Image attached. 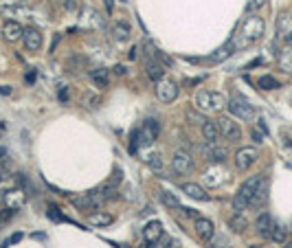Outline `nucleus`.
Listing matches in <instances>:
<instances>
[{"mask_svg":"<svg viewBox=\"0 0 292 248\" xmlns=\"http://www.w3.org/2000/svg\"><path fill=\"white\" fill-rule=\"evenodd\" d=\"M277 66L279 71H283L286 75H292V44L286 42L281 46V51L277 53Z\"/></svg>","mask_w":292,"mask_h":248,"instance_id":"nucleus-17","label":"nucleus"},{"mask_svg":"<svg viewBox=\"0 0 292 248\" xmlns=\"http://www.w3.org/2000/svg\"><path fill=\"white\" fill-rule=\"evenodd\" d=\"M229 229L233 230V233H244V230L248 229V220L244 213H233V215L229 217Z\"/></svg>","mask_w":292,"mask_h":248,"instance_id":"nucleus-28","label":"nucleus"},{"mask_svg":"<svg viewBox=\"0 0 292 248\" xmlns=\"http://www.w3.org/2000/svg\"><path fill=\"white\" fill-rule=\"evenodd\" d=\"M226 97L222 93H215V90H200L198 95H195V108H198L200 112H220L222 108L226 106Z\"/></svg>","mask_w":292,"mask_h":248,"instance_id":"nucleus-2","label":"nucleus"},{"mask_svg":"<svg viewBox=\"0 0 292 248\" xmlns=\"http://www.w3.org/2000/svg\"><path fill=\"white\" fill-rule=\"evenodd\" d=\"M16 180H18L20 189H22L27 195H33V193H36V189L31 187V180H29V178L24 176V173H18V176H16Z\"/></svg>","mask_w":292,"mask_h":248,"instance_id":"nucleus-37","label":"nucleus"},{"mask_svg":"<svg viewBox=\"0 0 292 248\" xmlns=\"http://www.w3.org/2000/svg\"><path fill=\"white\" fill-rule=\"evenodd\" d=\"M0 158H5V147H0Z\"/></svg>","mask_w":292,"mask_h":248,"instance_id":"nucleus-51","label":"nucleus"},{"mask_svg":"<svg viewBox=\"0 0 292 248\" xmlns=\"http://www.w3.org/2000/svg\"><path fill=\"white\" fill-rule=\"evenodd\" d=\"M200 132H202V138L204 143H209V145H213V143L220 141L222 132H220V125H217V121H204L202 125H200Z\"/></svg>","mask_w":292,"mask_h":248,"instance_id":"nucleus-18","label":"nucleus"},{"mask_svg":"<svg viewBox=\"0 0 292 248\" xmlns=\"http://www.w3.org/2000/svg\"><path fill=\"white\" fill-rule=\"evenodd\" d=\"M257 130H261L264 134H268V128H266V121H264V119L257 121Z\"/></svg>","mask_w":292,"mask_h":248,"instance_id":"nucleus-47","label":"nucleus"},{"mask_svg":"<svg viewBox=\"0 0 292 248\" xmlns=\"http://www.w3.org/2000/svg\"><path fill=\"white\" fill-rule=\"evenodd\" d=\"M231 204H233V211H235V213H244L248 207H251V200L244 198L242 193H235L233 200H231Z\"/></svg>","mask_w":292,"mask_h":248,"instance_id":"nucleus-31","label":"nucleus"},{"mask_svg":"<svg viewBox=\"0 0 292 248\" xmlns=\"http://www.w3.org/2000/svg\"><path fill=\"white\" fill-rule=\"evenodd\" d=\"M2 180H5V176H2V172H0V185H2Z\"/></svg>","mask_w":292,"mask_h":248,"instance_id":"nucleus-53","label":"nucleus"},{"mask_svg":"<svg viewBox=\"0 0 292 248\" xmlns=\"http://www.w3.org/2000/svg\"><path fill=\"white\" fill-rule=\"evenodd\" d=\"M154 57H156V59H158V62H160V64H163V66H165V68H167V66H169V64H172V59H169V57H167V55H165V53H163V51H160V49H156V51H154Z\"/></svg>","mask_w":292,"mask_h":248,"instance_id":"nucleus-40","label":"nucleus"},{"mask_svg":"<svg viewBox=\"0 0 292 248\" xmlns=\"http://www.w3.org/2000/svg\"><path fill=\"white\" fill-rule=\"evenodd\" d=\"M145 73H147V77H150L152 81L165 79V66H163V64H160L156 57L145 59Z\"/></svg>","mask_w":292,"mask_h":248,"instance_id":"nucleus-22","label":"nucleus"},{"mask_svg":"<svg viewBox=\"0 0 292 248\" xmlns=\"http://www.w3.org/2000/svg\"><path fill=\"white\" fill-rule=\"evenodd\" d=\"M277 38L292 44V14L288 11H281L277 18Z\"/></svg>","mask_w":292,"mask_h":248,"instance_id":"nucleus-13","label":"nucleus"},{"mask_svg":"<svg viewBox=\"0 0 292 248\" xmlns=\"http://www.w3.org/2000/svg\"><path fill=\"white\" fill-rule=\"evenodd\" d=\"M81 24H84L86 29L99 31V29H106V18H103L97 9H93V7H84V9H81Z\"/></svg>","mask_w":292,"mask_h":248,"instance_id":"nucleus-11","label":"nucleus"},{"mask_svg":"<svg viewBox=\"0 0 292 248\" xmlns=\"http://www.w3.org/2000/svg\"><path fill=\"white\" fill-rule=\"evenodd\" d=\"M226 106H229L231 114L237 116V119H242V121H251L253 116H255V108H253L244 97H239V95H233Z\"/></svg>","mask_w":292,"mask_h":248,"instance_id":"nucleus-5","label":"nucleus"},{"mask_svg":"<svg viewBox=\"0 0 292 248\" xmlns=\"http://www.w3.org/2000/svg\"><path fill=\"white\" fill-rule=\"evenodd\" d=\"M158 195H160V200H163L165 207H169V209H178V207H180L178 198L174 193H169V191H158Z\"/></svg>","mask_w":292,"mask_h":248,"instance_id":"nucleus-35","label":"nucleus"},{"mask_svg":"<svg viewBox=\"0 0 292 248\" xmlns=\"http://www.w3.org/2000/svg\"><path fill=\"white\" fill-rule=\"evenodd\" d=\"M163 224L158 220H152L143 226V242H145V248H156V244L163 239Z\"/></svg>","mask_w":292,"mask_h":248,"instance_id":"nucleus-8","label":"nucleus"},{"mask_svg":"<svg viewBox=\"0 0 292 248\" xmlns=\"http://www.w3.org/2000/svg\"><path fill=\"white\" fill-rule=\"evenodd\" d=\"M283 248H292V242H286V246H283Z\"/></svg>","mask_w":292,"mask_h":248,"instance_id":"nucleus-52","label":"nucleus"},{"mask_svg":"<svg viewBox=\"0 0 292 248\" xmlns=\"http://www.w3.org/2000/svg\"><path fill=\"white\" fill-rule=\"evenodd\" d=\"M257 158H259V150H257V147H251V145L239 147L233 158L235 169H237V172H246V169H251L253 165L257 163Z\"/></svg>","mask_w":292,"mask_h":248,"instance_id":"nucleus-4","label":"nucleus"},{"mask_svg":"<svg viewBox=\"0 0 292 248\" xmlns=\"http://www.w3.org/2000/svg\"><path fill=\"white\" fill-rule=\"evenodd\" d=\"M251 136H253V141H255V143H261V141H264V136H266V134L261 132V130H253V132H251Z\"/></svg>","mask_w":292,"mask_h":248,"instance_id":"nucleus-42","label":"nucleus"},{"mask_svg":"<svg viewBox=\"0 0 292 248\" xmlns=\"http://www.w3.org/2000/svg\"><path fill=\"white\" fill-rule=\"evenodd\" d=\"M46 215H49V220H53V222H71L66 215H64L62 211H59L58 207H55V204H51V207H49V211H46Z\"/></svg>","mask_w":292,"mask_h":248,"instance_id":"nucleus-38","label":"nucleus"},{"mask_svg":"<svg viewBox=\"0 0 292 248\" xmlns=\"http://www.w3.org/2000/svg\"><path fill=\"white\" fill-rule=\"evenodd\" d=\"M207 244H209V248H226L229 246V237L222 235V233H215Z\"/></svg>","mask_w":292,"mask_h":248,"instance_id":"nucleus-36","label":"nucleus"},{"mask_svg":"<svg viewBox=\"0 0 292 248\" xmlns=\"http://www.w3.org/2000/svg\"><path fill=\"white\" fill-rule=\"evenodd\" d=\"M182 193L189 195L191 200H198V202H207L209 200V193L207 189H204L202 185H198V182H182Z\"/></svg>","mask_w":292,"mask_h":248,"instance_id":"nucleus-19","label":"nucleus"},{"mask_svg":"<svg viewBox=\"0 0 292 248\" xmlns=\"http://www.w3.org/2000/svg\"><path fill=\"white\" fill-rule=\"evenodd\" d=\"M257 86H259L261 90H277L279 88V81L274 79L273 75H261L259 81H257Z\"/></svg>","mask_w":292,"mask_h":248,"instance_id":"nucleus-33","label":"nucleus"},{"mask_svg":"<svg viewBox=\"0 0 292 248\" xmlns=\"http://www.w3.org/2000/svg\"><path fill=\"white\" fill-rule=\"evenodd\" d=\"M0 202H2V193H0Z\"/></svg>","mask_w":292,"mask_h":248,"instance_id":"nucleus-55","label":"nucleus"},{"mask_svg":"<svg viewBox=\"0 0 292 248\" xmlns=\"http://www.w3.org/2000/svg\"><path fill=\"white\" fill-rule=\"evenodd\" d=\"M136 53H138V46H134V49L130 51V59H136Z\"/></svg>","mask_w":292,"mask_h":248,"instance_id":"nucleus-49","label":"nucleus"},{"mask_svg":"<svg viewBox=\"0 0 292 248\" xmlns=\"http://www.w3.org/2000/svg\"><path fill=\"white\" fill-rule=\"evenodd\" d=\"M119 2H123V5H125V2H128V0H119Z\"/></svg>","mask_w":292,"mask_h":248,"instance_id":"nucleus-54","label":"nucleus"},{"mask_svg":"<svg viewBox=\"0 0 292 248\" xmlns=\"http://www.w3.org/2000/svg\"><path fill=\"white\" fill-rule=\"evenodd\" d=\"M84 103L95 110V108H99V97H84Z\"/></svg>","mask_w":292,"mask_h":248,"instance_id":"nucleus-41","label":"nucleus"},{"mask_svg":"<svg viewBox=\"0 0 292 248\" xmlns=\"http://www.w3.org/2000/svg\"><path fill=\"white\" fill-rule=\"evenodd\" d=\"M264 29H266L264 18H259L257 14H248L246 18L239 22L237 31H235L233 36H231V40H229L231 44H233L235 53L248 49V46H253V44H257V42L261 40V36H264Z\"/></svg>","mask_w":292,"mask_h":248,"instance_id":"nucleus-1","label":"nucleus"},{"mask_svg":"<svg viewBox=\"0 0 292 248\" xmlns=\"http://www.w3.org/2000/svg\"><path fill=\"white\" fill-rule=\"evenodd\" d=\"M172 169L178 176H187L194 172V156L187 150H176L172 156Z\"/></svg>","mask_w":292,"mask_h":248,"instance_id":"nucleus-6","label":"nucleus"},{"mask_svg":"<svg viewBox=\"0 0 292 248\" xmlns=\"http://www.w3.org/2000/svg\"><path fill=\"white\" fill-rule=\"evenodd\" d=\"M36 79H38V73H36V68H33V71L27 73V84H33Z\"/></svg>","mask_w":292,"mask_h":248,"instance_id":"nucleus-44","label":"nucleus"},{"mask_svg":"<svg viewBox=\"0 0 292 248\" xmlns=\"http://www.w3.org/2000/svg\"><path fill=\"white\" fill-rule=\"evenodd\" d=\"M207 158H209V163H213V165H222L226 158H229V150H226L224 145H217V143H213V145H209L207 143Z\"/></svg>","mask_w":292,"mask_h":248,"instance_id":"nucleus-21","label":"nucleus"},{"mask_svg":"<svg viewBox=\"0 0 292 248\" xmlns=\"http://www.w3.org/2000/svg\"><path fill=\"white\" fill-rule=\"evenodd\" d=\"M264 5H266V0H248L246 2V14H255V11H259Z\"/></svg>","mask_w":292,"mask_h":248,"instance_id":"nucleus-39","label":"nucleus"},{"mask_svg":"<svg viewBox=\"0 0 292 248\" xmlns=\"http://www.w3.org/2000/svg\"><path fill=\"white\" fill-rule=\"evenodd\" d=\"M103 5H106L108 14H112V9H115V0H103Z\"/></svg>","mask_w":292,"mask_h":248,"instance_id":"nucleus-45","label":"nucleus"},{"mask_svg":"<svg viewBox=\"0 0 292 248\" xmlns=\"http://www.w3.org/2000/svg\"><path fill=\"white\" fill-rule=\"evenodd\" d=\"M86 220H88L90 226L103 229V226H110L112 222H115V215H110V213H106V211H93V213H88Z\"/></svg>","mask_w":292,"mask_h":248,"instance_id":"nucleus-24","label":"nucleus"},{"mask_svg":"<svg viewBox=\"0 0 292 248\" xmlns=\"http://www.w3.org/2000/svg\"><path fill=\"white\" fill-rule=\"evenodd\" d=\"M251 248H257V246H251Z\"/></svg>","mask_w":292,"mask_h":248,"instance_id":"nucleus-56","label":"nucleus"},{"mask_svg":"<svg viewBox=\"0 0 292 248\" xmlns=\"http://www.w3.org/2000/svg\"><path fill=\"white\" fill-rule=\"evenodd\" d=\"M273 226H274V220L268 215V213H261V215L255 220V230L261 235V237H268V239H270Z\"/></svg>","mask_w":292,"mask_h":248,"instance_id":"nucleus-25","label":"nucleus"},{"mask_svg":"<svg viewBox=\"0 0 292 248\" xmlns=\"http://www.w3.org/2000/svg\"><path fill=\"white\" fill-rule=\"evenodd\" d=\"M71 202L75 204L79 211L93 213V211H99V209L103 207V202H106V200L101 198V193H97V191H90V193H84V195H79V198H77V195H73Z\"/></svg>","mask_w":292,"mask_h":248,"instance_id":"nucleus-3","label":"nucleus"},{"mask_svg":"<svg viewBox=\"0 0 292 248\" xmlns=\"http://www.w3.org/2000/svg\"><path fill=\"white\" fill-rule=\"evenodd\" d=\"M24 202H27V193H24L20 187H16V189L7 191V193H2V204H5L7 209H11V211H20V209L24 207Z\"/></svg>","mask_w":292,"mask_h":248,"instance_id":"nucleus-12","label":"nucleus"},{"mask_svg":"<svg viewBox=\"0 0 292 248\" xmlns=\"http://www.w3.org/2000/svg\"><path fill=\"white\" fill-rule=\"evenodd\" d=\"M145 163H147V167H150L154 173H158V176H163V178H169V176H167V169H165L163 158H160L158 154H150V156L145 158Z\"/></svg>","mask_w":292,"mask_h":248,"instance_id":"nucleus-27","label":"nucleus"},{"mask_svg":"<svg viewBox=\"0 0 292 248\" xmlns=\"http://www.w3.org/2000/svg\"><path fill=\"white\" fill-rule=\"evenodd\" d=\"M217 125H220L222 136L229 143H237L239 138H242V128H239V123L235 119H231V116H222V119L217 121Z\"/></svg>","mask_w":292,"mask_h":248,"instance_id":"nucleus-10","label":"nucleus"},{"mask_svg":"<svg viewBox=\"0 0 292 248\" xmlns=\"http://www.w3.org/2000/svg\"><path fill=\"white\" fill-rule=\"evenodd\" d=\"M266 198H268V187H266V180H264V185L257 189V193L253 195V200H251V207H261V204L266 202Z\"/></svg>","mask_w":292,"mask_h":248,"instance_id":"nucleus-34","label":"nucleus"},{"mask_svg":"<svg viewBox=\"0 0 292 248\" xmlns=\"http://www.w3.org/2000/svg\"><path fill=\"white\" fill-rule=\"evenodd\" d=\"M2 36H5L7 42H20L24 36V27L18 20H7V22L2 24Z\"/></svg>","mask_w":292,"mask_h":248,"instance_id":"nucleus-15","label":"nucleus"},{"mask_svg":"<svg viewBox=\"0 0 292 248\" xmlns=\"http://www.w3.org/2000/svg\"><path fill=\"white\" fill-rule=\"evenodd\" d=\"M90 79H93V84L97 86V88H106L108 86V71L106 68H95V71H90Z\"/></svg>","mask_w":292,"mask_h":248,"instance_id":"nucleus-29","label":"nucleus"},{"mask_svg":"<svg viewBox=\"0 0 292 248\" xmlns=\"http://www.w3.org/2000/svg\"><path fill=\"white\" fill-rule=\"evenodd\" d=\"M136 132H138V143H141L143 147L154 145L156 138H158V132H160V123L156 119H145L141 130H136Z\"/></svg>","mask_w":292,"mask_h":248,"instance_id":"nucleus-7","label":"nucleus"},{"mask_svg":"<svg viewBox=\"0 0 292 248\" xmlns=\"http://www.w3.org/2000/svg\"><path fill=\"white\" fill-rule=\"evenodd\" d=\"M178 84L174 79H160L156 81V97L160 103H172L178 97Z\"/></svg>","mask_w":292,"mask_h":248,"instance_id":"nucleus-9","label":"nucleus"},{"mask_svg":"<svg viewBox=\"0 0 292 248\" xmlns=\"http://www.w3.org/2000/svg\"><path fill=\"white\" fill-rule=\"evenodd\" d=\"M59 101H62V103H66V101H68V95H66V88H62V90H59Z\"/></svg>","mask_w":292,"mask_h":248,"instance_id":"nucleus-48","label":"nucleus"},{"mask_svg":"<svg viewBox=\"0 0 292 248\" xmlns=\"http://www.w3.org/2000/svg\"><path fill=\"white\" fill-rule=\"evenodd\" d=\"M2 16H5L7 20H18V18H27L29 16V7L24 5H7L5 9H2Z\"/></svg>","mask_w":292,"mask_h":248,"instance_id":"nucleus-26","label":"nucleus"},{"mask_svg":"<svg viewBox=\"0 0 292 248\" xmlns=\"http://www.w3.org/2000/svg\"><path fill=\"white\" fill-rule=\"evenodd\" d=\"M64 2V9L66 11H75L77 9V0H62Z\"/></svg>","mask_w":292,"mask_h":248,"instance_id":"nucleus-43","label":"nucleus"},{"mask_svg":"<svg viewBox=\"0 0 292 248\" xmlns=\"http://www.w3.org/2000/svg\"><path fill=\"white\" fill-rule=\"evenodd\" d=\"M194 230L202 242H209V239L215 235V226H213V222L209 220V217H195L194 220Z\"/></svg>","mask_w":292,"mask_h":248,"instance_id":"nucleus-14","label":"nucleus"},{"mask_svg":"<svg viewBox=\"0 0 292 248\" xmlns=\"http://www.w3.org/2000/svg\"><path fill=\"white\" fill-rule=\"evenodd\" d=\"M125 73H128V71H125L123 64H117V66H115V75H125Z\"/></svg>","mask_w":292,"mask_h":248,"instance_id":"nucleus-46","label":"nucleus"},{"mask_svg":"<svg viewBox=\"0 0 292 248\" xmlns=\"http://www.w3.org/2000/svg\"><path fill=\"white\" fill-rule=\"evenodd\" d=\"M22 42H24V49H27L29 53H36V51L42 49V33L38 31V29H33V27L24 29Z\"/></svg>","mask_w":292,"mask_h":248,"instance_id":"nucleus-16","label":"nucleus"},{"mask_svg":"<svg viewBox=\"0 0 292 248\" xmlns=\"http://www.w3.org/2000/svg\"><path fill=\"white\" fill-rule=\"evenodd\" d=\"M261 185H264V178H261V173H257V176H251V178H246V180L242 182V187H239L237 193H242L244 198L253 200V195L257 193V189H259Z\"/></svg>","mask_w":292,"mask_h":248,"instance_id":"nucleus-20","label":"nucleus"},{"mask_svg":"<svg viewBox=\"0 0 292 248\" xmlns=\"http://www.w3.org/2000/svg\"><path fill=\"white\" fill-rule=\"evenodd\" d=\"M110 33H112V38H115L117 42H128L130 40V36H132V29H130V24L125 22V20H117L115 24H112V29H110Z\"/></svg>","mask_w":292,"mask_h":248,"instance_id":"nucleus-23","label":"nucleus"},{"mask_svg":"<svg viewBox=\"0 0 292 248\" xmlns=\"http://www.w3.org/2000/svg\"><path fill=\"white\" fill-rule=\"evenodd\" d=\"M0 93H2V95H11V88H9V86H2V88H0Z\"/></svg>","mask_w":292,"mask_h":248,"instance_id":"nucleus-50","label":"nucleus"},{"mask_svg":"<svg viewBox=\"0 0 292 248\" xmlns=\"http://www.w3.org/2000/svg\"><path fill=\"white\" fill-rule=\"evenodd\" d=\"M270 239H273V242H277V244H286V239H288V229L274 222L273 233H270Z\"/></svg>","mask_w":292,"mask_h":248,"instance_id":"nucleus-32","label":"nucleus"},{"mask_svg":"<svg viewBox=\"0 0 292 248\" xmlns=\"http://www.w3.org/2000/svg\"><path fill=\"white\" fill-rule=\"evenodd\" d=\"M235 53V49H233V44L231 42H226L224 46H220V49L215 51V53L211 55V62H222V59H226V57H231V55Z\"/></svg>","mask_w":292,"mask_h":248,"instance_id":"nucleus-30","label":"nucleus"}]
</instances>
